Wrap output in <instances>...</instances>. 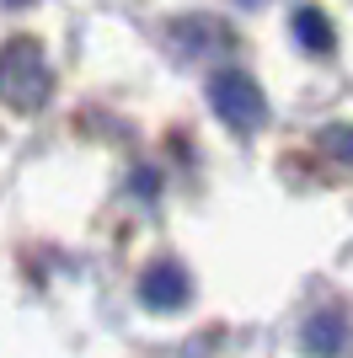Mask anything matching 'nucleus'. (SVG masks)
<instances>
[{"label":"nucleus","instance_id":"nucleus-6","mask_svg":"<svg viewBox=\"0 0 353 358\" xmlns=\"http://www.w3.org/2000/svg\"><path fill=\"white\" fill-rule=\"evenodd\" d=\"M316 145H321L332 161L353 166V123H332V129H321V134H316Z\"/></svg>","mask_w":353,"mask_h":358},{"label":"nucleus","instance_id":"nucleus-5","mask_svg":"<svg viewBox=\"0 0 353 358\" xmlns=\"http://www.w3.org/2000/svg\"><path fill=\"white\" fill-rule=\"evenodd\" d=\"M294 43L305 48V54H332V43H338L332 16H326L321 6H300V11H294Z\"/></svg>","mask_w":353,"mask_h":358},{"label":"nucleus","instance_id":"nucleus-2","mask_svg":"<svg viewBox=\"0 0 353 358\" xmlns=\"http://www.w3.org/2000/svg\"><path fill=\"white\" fill-rule=\"evenodd\" d=\"M209 102L235 134H251L268 123V96L257 91V80L247 70H214L209 75Z\"/></svg>","mask_w":353,"mask_h":358},{"label":"nucleus","instance_id":"nucleus-4","mask_svg":"<svg viewBox=\"0 0 353 358\" xmlns=\"http://www.w3.org/2000/svg\"><path fill=\"white\" fill-rule=\"evenodd\" d=\"M300 348H305L310 358H338L342 348H348V321H342V310H316L300 327Z\"/></svg>","mask_w":353,"mask_h":358},{"label":"nucleus","instance_id":"nucleus-3","mask_svg":"<svg viewBox=\"0 0 353 358\" xmlns=\"http://www.w3.org/2000/svg\"><path fill=\"white\" fill-rule=\"evenodd\" d=\"M188 299H193V278H188V268H182V262L155 257V262L139 273V305H145V310L172 315V310H182Z\"/></svg>","mask_w":353,"mask_h":358},{"label":"nucleus","instance_id":"nucleus-7","mask_svg":"<svg viewBox=\"0 0 353 358\" xmlns=\"http://www.w3.org/2000/svg\"><path fill=\"white\" fill-rule=\"evenodd\" d=\"M6 6H32V0H6Z\"/></svg>","mask_w":353,"mask_h":358},{"label":"nucleus","instance_id":"nucleus-1","mask_svg":"<svg viewBox=\"0 0 353 358\" xmlns=\"http://www.w3.org/2000/svg\"><path fill=\"white\" fill-rule=\"evenodd\" d=\"M54 96V64H48L38 38H11L0 43V102L16 113H38Z\"/></svg>","mask_w":353,"mask_h":358}]
</instances>
